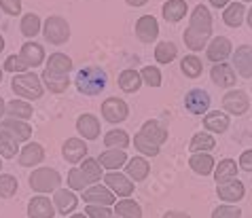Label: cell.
Segmentation results:
<instances>
[{"instance_id": "1", "label": "cell", "mask_w": 252, "mask_h": 218, "mask_svg": "<svg viewBox=\"0 0 252 218\" xmlns=\"http://www.w3.org/2000/svg\"><path fill=\"white\" fill-rule=\"evenodd\" d=\"M212 36V15L204 4L195 6L193 15H191V24L185 30V45L191 51H201L206 47V43Z\"/></svg>"}, {"instance_id": "2", "label": "cell", "mask_w": 252, "mask_h": 218, "mask_svg": "<svg viewBox=\"0 0 252 218\" xmlns=\"http://www.w3.org/2000/svg\"><path fill=\"white\" fill-rule=\"evenodd\" d=\"M74 83H76V89H79L83 95H97L104 87H106L108 76H106V72H104L102 68L87 66V68L79 70Z\"/></svg>"}, {"instance_id": "3", "label": "cell", "mask_w": 252, "mask_h": 218, "mask_svg": "<svg viewBox=\"0 0 252 218\" xmlns=\"http://www.w3.org/2000/svg\"><path fill=\"white\" fill-rule=\"evenodd\" d=\"M60 182H62V176L55 170H51V167H38V170H34L30 176V187H32V191H36V193L58 191Z\"/></svg>"}, {"instance_id": "4", "label": "cell", "mask_w": 252, "mask_h": 218, "mask_svg": "<svg viewBox=\"0 0 252 218\" xmlns=\"http://www.w3.org/2000/svg\"><path fill=\"white\" fill-rule=\"evenodd\" d=\"M13 91L17 95L26 97V100H38L43 95V85H40V79L36 74H17L13 76Z\"/></svg>"}, {"instance_id": "5", "label": "cell", "mask_w": 252, "mask_h": 218, "mask_svg": "<svg viewBox=\"0 0 252 218\" xmlns=\"http://www.w3.org/2000/svg\"><path fill=\"white\" fill-rule=\"evenodd\" d=\"M43 32H45V38L49 40L51 45H64L66 40L70 38V26L64 17H49L47 22L43 24Z\"/></svg>"}, {"instance_id": "6", "label": "cell", "mask_w": 252, "mask_h": 218, "mask_svg": "<svg viewBox=\"0 0 252 218\" xmlns=\"http://www.w3.org/2000/svg\"><path fill=\"white\" fill-rule=\"evenodd\" d=\"M127 115H129V108L121 97H106L102 102V117L108 123H121L127 119Z\"/></svg>"}, {"instance_id": "7", "label": "cell", "mask_w": 252, "mask_h": 218, "mask_svg": "<svg viewBox=\"0 0 252 218\" xmlns=\"http://www.w3.org/2000/svg\"><path fill=\"white\" fill-rule=\"evenodd\" d=\"M104 182H106V187L110 188L113 193H117L119 197H127L134 193V182L127 174H119V172H108L104 174Z\"/></svg>"}, {"instance_id": "8", "label": "cell", "mask_w": 252, "mask_h": 218, "mask_svg": "<svg viewBox=\"0 0 252 218\" xmlns=\"http://www.w3.org/2000/svg\"><path fill=\"white\" fill-rule=\"evenodd\" d=\"M222 108L227 112H231V115L240 117L250 108V97H248L246 91H237V89L227 91L225 97H222Z\"/></svg>"}, {"instance_id": "9", "label": "cell", "mask_w": 252, "mask_h": 218, "mask_svg": "<svg viewBox=\"0 0 252 218\" xmlns=\"http://www.w3.org/2000/svg\"><path fill=\"white\" fill-rule=\"evenodd\" d=\"M185 108L191 115H204L210 108V95L204 89H191L185 95Z\"/></svg>"}, {"instance_id": "10", "label": "cell", "mask_w": 252, "mask_h": 218, "mask_svg": "<svg viewBox=\"0 0 252 218\" xmlns=\"http://www.w3.org/2000/svg\"><path fill=\"white\" fill-rule=\"evenodd\" d=\"M83 199L87 201V206H106L108 208L110 203H115V193L110 191L108 187L94 185L83 193Z\"/></svg>"}, {"instance_id": "11", "label": "cell", "mask_w": 252, "mask_h": 218, "mask_svg": "<svg viewBox=\"0 0 252 218\" xmlns=\"http://www.w3.org/2000/svg\"><path fill=\"white\" fill-rule=\"evenodd\" d=\"M136 36L142 43H153L159 36V24L153 15H142L136 22Z\"/></svg>"}, {"instance_id": "12", "label": "cell", "mask_w": 252, "mask_h": 218, "mask_svg": "<svg viewBox=\"0 0 252 218\" xmlns=\"http://www.w3.org/2000/svg\"><path fill=\"white\" fill-rule=\"evenodd\" d=\"M231 55V40L227 36H214L208 45V60L214 64H220Z\"/></svg>"}, {"instance_id": "13", "label": "cell", "mask_w": 252, "mask_h": 218, "mask_svg": "<svg viewBox=\"0 0 252 218\" xmlns=\"http://www.w3.org/2000/svg\"><path fill=\"white\" fill-rule=\"evenodd\" d=\"M233 64H235L237 74H242L244 79H250L252 76V47L250 45H242L235 49Z\"/></svg>"}, {"instance_id": "14", "label": "cell", "mask_w": 252, "mask_h": 218, "mask_svg": "<svg viewBox=\"0 0 252 218\" xmlns=\"http://www.w3.org/2000/svg\"><path fill=\"white\" fill-rule=\"evenodd\" d=\"M62 155H64V159L68 163H79L87 155V144L79 138H70L64 142V146H62Z\"/></svg>"}, {"instance_id": "15", "label": "cell", "mask_w": 252, "mask_h": 218, "mask_svg": "<svg viewBox=\"0 0 252 218\" xmlns=\"http://www.w3.org/2000/svg\"><path fill=\"white\" fill-rule=\"evenodd\" d=\"M28 216L30 218H53L55 216L53 203L43 195L34 197V199H30V203H28Z\"/></svg>"}, {"instance_id": "16", "label": "cell", "mask_w": 252, "mask_h": 218, "mask_svg": "<svg viewBox=\"0 0 252 218\" xmlns=\"http://www.w3.org/2000/svg\"><path fill=\"white\" fill-rule=\"evenodd\" d=\"M76 129H79V133L85 140H95L100 136V121H97V117L85 112V115L76 119Z\"/></svg>"}, {"instance_id": "17", "label": "cell", "mask_w": 252, "mask_h": 218, "mask_svg": "<svg viewBox=\"0 0 252 218\" xmlns=\"http://www.w3.org/2000/svg\"><path fill=\"white\" fill-rule=\"evenodd\" d=\"M97 161H100V165L106 167V170L119 172V167L127 165V155H125L123 151H119V149H108L97 157Z\"/></svg>"}, {"instance_id": "18", "label": "cell", "mask_w": 252, "mask_h": 218, "mask_svg": "<svg viewBox=\"0 0 252 218\" xmlns=\"http://www.w3.org/2000/svg\"><path fill=\"white\" fill-rule=\"evenodd\" d=\"M216 193H219V197L222 201L227 203H235L240 201L244 193H246V188H244V185L240 180H231V182H225V185H219L216 187Z\"/></svg>"}, {"instance_id": "19", "label": "cell", "mask_w": 252, "mask_h": 218, "mask_svg": "<svg viewBox=\"0 0 252 218\" xmlns=\"http://www.w3.org/2000/svg\"><path fill=\"white\" fill-rule=\"evenodd\" d=\"M2 129L9 131L17 142H26V140H30V136H32V127L26 121H22V119H11L9 117L2 123Z\"/></svg>"}, {"instance_id": "20", "label": "cell", "mask_w": 252, "mask_h": 218, "mask_svg": "<svg viewBox=\"0 0 252 218\" xmlns=\"http://www.w3.org/2000/svg\"><path fill=\"white\" fill-rule=\"evenodd\" d=\"M212 81L214 85L219 87H233L235 85V70L231 68L229 64H225V62H220V64H214L212 68Z\"/></svg>"}, {"instance_id": "21", "label": "cell", "mask_w": 252, "mask_h": 218, "mask_svg": "<svg viewBox=\"0 0 252 218\" xmlns=\"http://www.w3.org/2000/svg\"><path fill=\"white\" fill-rule=\"evenodd\" d=\"M53 206L58 208V212L62 214H70L72 210H76V206H79V199H76V195L74 193H70L66 191V188H58L53 195Z\"/></svg>"}, {"instance_id": "22", "label": "cell", "mask_w": 252, "mask_h": 218, "mask_svg": "<svg viewBox=\"0 0 252 218\" xmlns=\"http://www.w3.org/2000/svg\"><path fill=\"white\" fill-rule=\"evenodd\" d=\"M45 70L51 74H58V76H66V74H70V70H72V60L64 53H53V55H49Z\"/></svg>"}, {"instance_id": "23", "label": "cell", "mask_w": 252, "mask_h": 218, "mask_svg": "<svg viewBox=\"0 0 252 218\" xmlns=\"http://www.w3.org/2000/svg\"><path fill=\"white\" fill-rule=\"evenodd\" d=\"M189 165H191V170L199 176H208L212 174L214 170V157L208 153H193L191 159H189Z\"/></svg>"}, {"instance_id": "24", "label": "cell", "mask_w": 252, "mask_h": 218, "mask_svg": "<svg viewBox=\"0 0 252 218\" xmlns=\"http://www.w3.org/2000/svg\"><path fill=\"white\" fill-rule=\"evenodd\" d=\"M45 159V151H43V146L36 144V142H32V144H28L26 149L19 153V163H22L24 167H32V165H38L40 161Z\"/></svg>"}, {"instance_id": "25", "label": "cell", "mask_w": 252, "mask_h": 218, "mask_svg": "<svg viewBox=\"0 0 252 218\" xmlns=\"http://www.w3.org/2000/svg\"><path fill=\"white\" fill-rule=\"evenodd\" d=\"M140 133H142L144 138H149L151 142H155L157 146H161L167 140V129L159 121H146L142 125V129H140Z\"/></svg>"}, {"instance_id": "26", "label": "cell", "mask_w": 252, "mask_h": 218, "mask_svg": "<svg viewBox=\"0 0 252 218\" xmlns=\"http://www.w3.org/2000/svg\"><path fill=\"white\" fill-rule=\"evenodd\" d=\"M235 176H237V165H235L233 159H222L220 163L216 165V170H214L216 185H225V182L235 180Z\"/></svg>"}, {"instance_id": "27", "label": "cell", "mask_w": 252, "mask_h": 218, "mask_svg": "<svg viewBox=\"0 0 252 218\" xmlns=\"http://www.w3.org/2000/svg\"><path fill=\"white\" fill-rule=\"evenodd\" d=\"M22 60L26 62L28 66H40L43 64V60H45V49L40 47L38 43H26L24 47H22Z\"/></svg>"}, {"instance_id": "28", "label": "cell", "mask_w": 252, "mask_h": 218, "mask_svg": "<svg viewBox=\"0 0 252 218\" xmlns=\"http://www.w3.org/2000/svg\"><path fill=\"white\" fill-rule=\"evenodd\" d=\"M204 125H206V129L214 131V133H225L229 129V117L220 110L208 112V115L204 117Z\"/></svg>"}, {"instance_id": "29", "label": "cell", "mask_w": 252, "mask_h": 218, "mask_svg": "<svg viewBox=\"0 0 252 218\" xmlns=\"http://www.w3.org/2000/svg\"><path fill=\"white\" fill-rule=\"evenodd\" d=\"M189 11V4L185 2V0H167V2L163 4V17L167 19V22L176 24L180 22Z\"/></svg>"}, {"instance_id": "30", "label": "cell", "mask_w": 252, "mask_h": 218, "mask_svg": "<svg viewBox=\"0 0 252 218\" xmlns=\"http://www.w3.org/2000/svg\"><path fill=\"white\" fill-rule=\"evenodd\" d=\"M125 167H127V176H129V178H134L136 182L144 180L146 176H149V172H151V163H149V161H146L144 157H134V159H129Z\"/></svg>"}, {"instance_id": "31", "label": "cell", "mask_w": 252, "mask_h": 218, "mask_svg": "<svg viewBox=\"0 0 252 218\" xmlns=\"http://www.w3.org/2000/svg\"><path fill=\"white\" fill-rule=\"evenodd\" d=\"M244 13H246V6L242 2H231L229 6H225V13H222V22L229 28H237L244 22Z\"/></svg>"}, {"instance_id": "32", "label": "cell", "mask_w": 252, "mask_h": 218, "mask_svg": "<svg viewBox=\"0 0 252 218\" xmlns=\"http://www.w3.org/2000/svg\"><path fill=\"white\" fill-rule=\"evenodd\" d=\"M140 85H142V76H140V72H136V70H123L121 76H119V87H121L123 91H127V93H136V91L140 89Z\"/></svg>"}, {"instance_id": "33", "label": "cell", "mask_w": 252, "mask_h": 218, "mask_svg": "<svg viewBox=\"0 0 252 218\" xmlns=\"http://www.w3.org/2000/svg\"><path fill=\"white\" fill-rule=\"evenodd\" d=\"M129 136H127V131H123V129H110L106 136H104V144L108 146V149H119V151H123V149H127L129 146Z\"/></svg>"}, {"instance_id": "34", "label": "cell", "mask_w": 252, "mask_h": 218, "mask_svg": "<svg viewBox=\"0 0 252 218\" xmlns=\"http://www.w3.org/2000/svg\"><path fill=\"white\" fill-rule=\"evenodd\" d=\"M115 212L119 218H142V210L134 199H121L117 201Z\"/></svg>"}, {"instance_id": "35", "label": "cell", "mask_w": 252, "mask_h": 218, "mask_svg": "<svg viewBox=\"0 0 252 218\" xmlns=\"http://www.w3.org/2000/svg\"><path fill=\"white\" fill-rule=\"evenodd\" d=\"M17 151H19L17 140L13 138L9 131L0 129V157H4V159H13V157L17 155Z\"/></svg>"}, {"instance_id": "36", "label": "cell", "mask_w": 252, "mask_h": 218, "mask_svg": "<svg viewBox=\"0 0 252 218\" xmlns=\"http://www.w3.org/2000/svg\"><path fill=\"white\" fill-rule=\"evenodd\" d=\"M43 83L47 85L49 91H53V93H62V91H66L68 85H70V79L68 74L66 76H58V74H51V72H43Z\"/></svg>"}, {"instance_id": "37", "label": "cell", "mask_w": 252, "mask_h": 218, "mask_svg": "<svg viewBox=\"0 0 252 218\" xmlns=\"http://www.w3.org/2000/svg\"><path fill=\"white\" fill-rule=\"evenodd\" d=\"M191 151L193 153H210L216 146V142H214V138L210 136V133H206V131H201V133H195V136L191 138Z\"/></svg>"}, {"instance_id": "38", "label": "cell", "mask_w": 252, "mask_h": 218, "mask_svg": "<svg viewBox=\"0 0 252 218\" xmlns=\"http://www.w3.org/2000/svg\"><path fill=\"white\" fill-rule=\"evenodd\" d=\"M6 112H9L11 119H22V121H26V119L32 117V106L24 100H13L6 104Z\"/></svg>"}, {"instance_id": "39", "label": "cell", "mask_w": 252, "mask_h": 218, "mask_svg": "<svg viewBox=\"0 0 252 218\" xmlns=\"http://www.w3.org/2000/svg\"><path fill=\"white\" fill-rule=\"evenodd\" d=\"M176 53H178V49L174 43H170V40H163V43H159L155 47V60L159 64H170V62H174Z\"/></svg>"}, {"instance_id": "40", "label": "cell", "mask_w": 252, "mask_h": 218, "mask_svg": "<svg viewBox=\"0 0 252 218\" xmlns=\"http://www.w3.org/2000/svg\"><path fill=\"white\" fill-rule=\"evenodd\" d=\"M180 68H183V72L189 76V79H197V76L201 74V70H204L201 60L197 58V55H185L183 62H180Z\"/></svg>"}, {"instance_id": "41", "label": "cell", "mask_w": 252, "mask_h": 218, "mask_svg": "<svg viewBox=\"0 0 252 218\" xmlns=\"http://www.w3.org/2000/svg\"><path fill=\"white\" fill-rule=\"evenodd\" d=\"M40 32V17L36 15V13H28V15H24L22 19V34L28 38L36 36V34Z\"/></svg>"}, {"instance_id": "42", "label": "cell", "mask_w": 252, "mask_h": 218, "mask_svg": "<svg viewBox=\"0 0 252 218\" xmlns=\"http://www.w3.org/2000/svg\"><path fill=\"white\" fill-rule=\"evenodd\" d=\"M134 146H136V149L142 153V155H146V157H157V155H159V146H157L155 142H151L149 138H144L140 131L134 136Z\"/></svg>"}, {"instance_id": "43", "label": "cell", "mask_w": 252, "mask_h": 218, "mask_svg": "<svg viewBox=\"0 0 252 218\" xmlns=\"http://www.w3.org/2000/svg\"><path fill=\"white\" fill-rule=\"evenodd\" d=\"M81 172L85 174V178L89 182H97L102 178V165H100V161L97 159H85L83 161V165H81Z\"/></svg>"}, {"instance_id": "44", "label": "cell", "mask_w": 252, "mask_h": 218, "mask_svg": "<svg viewBox=\"0 0 252 218\" xmlns=\"http://www.w3.org/2000/svg\"><path fill=\"white\" fill-rule=\"evenodd\" d=\"M17 193V178L11 174H2L0 176V197L2 199H9Z\"/></svg>"}, {"instance_id": "45", "label": "cell", "mask_w": 252, "mask_h": 218, "mask_svg": "<svg viewBox=\"0 0 252 218\" xmlns=\"http://www.w3.org/2000/svg\"><path fill=\"white\" fill-rule=\"evenodd\" d=\"M87 185H89V180L85 178V174H83L81 170L72 167V170L68 172V187L72 188V191H85Z\"/></svg>"}, {"instance_id": "46", "label": "cell", "mask_w": 252, "mask_h": 218, "mask_svg": "<svg viewBox=\"0 0 252 218\" xmlns=\"http://www.w3.org/2000/svg\"><path fill=\"white\" fill-rule=\"evenodd\" d=\"M140 76H142V81L149 87H159L161 85V72L155 66H144L142 72H140Z\"/></svg>"}, {"instance_id": "47", "label": "cell", "mask_w": 252, "mask_h": 218, "mask_svg": "<svg viewBox=\"0 0 252 218\" xmlns=\"http://www.w3.org/2000/svg\"><path fill=\"white\" fill-rule=\"evenodd\" d=\"M28 68H30V66H28L26 62L22 60V55H11V58H6V62H4V70H9V72L24 74Z\"/></svg>"}, {"instance_id": "48", "label": "cell", "mask_w": 252, "mask_h": 218, "mask_svg": "<svg viewBox=\"0 0 252 218\" xmlns=\"http://www.w3.org/2000/svg\"><path fill=\"white\" fill-rule=\"evenodd\" d=\"M240 216H242V210L235 208V206H229V203L219 206L212 212V218H240Z\"/></svg>"}, {"instance_id": "49", "label": "cell", "mask_w": 252, "mask_h": 218, "mask_svg": "<svg viewBox=\"0 0 252 218\" xmlns=\"http://www.w3.org/2000/svg\"><path fill=\"white\" fill-rule=\"evenodd\" d=\"M87 216L89 218H113V210L106 206H87Z\"/></svg>"}, {"instance_id": "50", "label": "cell", "mask_w": 252, "mask_h": 218, "mask_svg": "<svg viewBox=\"0 0 252 218\" xmlns=\"http://www.w3.org/2000/svg\"><path fill=\"white\" fill-rule=\"evenodd\" d=\"M0 6L6 15H19L22 13V0H0Z\"/></svg>"}, {"instance_id": "51", "label": "cell", "mask_w": 252, "mask_h": 218, "mask_svg": "<svg viewBox=\"0 0 252 218\" xmlns=\"http://www.w3.org/2000/svg\"><path fill=\"white\" fill-rule=\"evenodd\" d=\"M240 167L246 172H252V151H244L240 157Z\"/></svg>"}, {"instance_id": "52", "label": "cell", "mask_w": 252, "mask_h": 218, "mask_svg": "<svg viewBox=\"0 0 252 218\" xmlns=\"http://www.w3.org/2000/svg\"><path fill=\"white\" fill-rule=\"evenodd\" d=\"M163 218H191L187 212H178V210H172V212H165Z\"/></svg>"}, {"instance_id": "53", "label": "cell", "mask_w": 252, "mask_h": 218, "mask_svg": "<svg viewBox=\"0 0 252 218\" xmlns=\"http://www.w3.org/2000/svg\"><path fill=\"white\" fill-rule=\"evenodd\" d=\"M125 2H127L129 6H144L149 0H125Z\"/></svg>"}, {"instance_id": "54", "label": "cell", "mask_w": 252, "mask_h": 218, "mask_svg": "<svg viewBox=\"0 0 252 218\" xmlns=\"http://www.w3.org/2000/svg\"><path fill=\"white\" fill-rule=\"evenodd\" d=\"M212 6H229V0H210Z\"/></svg>"}, {"instance_id": "55", "label": "cell", "mask_w": 252, "mask_h": 218, "mask_svg": "<svg viewBox=\"0 0 252 218\" xmlns=\"http://www.w3.org/2000/svg\"><path fill=\"white\" fill-rule=\"evenodd\" d=\"M4 112H6V104H4V100H2V97H0V117H2Z\"/></svg>"}, {"instance_id": "56", "label": "cell", "mask_w": 252, "mask_h": 218, "mask_svg": "<svg viewBox=\"0 0 252 218\" xmlns=\"http://www.w3.org/2000/svg\"><path fill=\"white\" fill-rule=\"evenodd\" d=\"M70 218H89V216H87V214H72Z\"/></svg>"}, {"instance_id": "57", "label": "cell", "mask_w": 252, "mask_h": 218, "mask_svg": "<svg viewBox=\"0 0 252 218\" xmlns=\"http://www.w3.org/2000/svg\"><path fill=\"white\" fill-rule=\"evenodd\" d=\"M248 26L252 28V6H250V13H248Z\"/></svg>"}, {"instance_id": "58", "label": "cell", "mask_w": 252, "mask_h": 218, "mask_svg": "<svg viewBox=\"0 0 252 218\" xmlns=\"http://www.w3.org/2000/svg\"><path fill=\"white\" fill-rule=\"evenodd\" d=\"M2 49H4V38L0 36V51H2Z\"/></svg>"}, {"instance_id": "59", "label": "cell", "mask_w": 252, "mask_h": 218, "mask_svg": "<svg viewBox=\"0 0 252 218\" xmlns=\"http://www.w3.org/2000/svg\"><path fill=\"white\" fill-rule=\"evenodd\" d=\"M0 83H2V68H0Z\"/></svg>"}, {"instance_id": "60", "label": "cell", "mask_w": 252, "mask_h": 218, "mask_svg": "<svg viewBox=\"0 0 252 218\" xmlns=\"http://www.w3.org/2000/svg\"><path fill=\"white\" fill-rule=\"evenodd\" d=\"M244 2H252V0H244Z\"/></svg>"}, {"instance_id": "61", "label": "cell", "mask_w": 252, "mask_h": 218, "mask_svg": "<svg viewBox=\"0 0 252 218\" xmlns=\"http://www.w3.org/2000/svg\"><path fill=\"white\" fill-rule=\"evenodd\" d=\"M0 167H2V159H0Z\"/></svg>"}, {"instance_id": "62", "label": "cell", "mask_w": 252, "mask_h": 218, "mask_svg": "<svg viewBox=\"0 0 252 218\" xmlns=\"http://www.w3.org/2000/svg\"><path fill=\"white\" fill-rule=\"evenodd\" d=\"M117 218H119V216H117Z\"/></svg>"}]
</instances>
